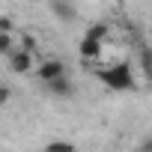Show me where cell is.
Segmentation results:
<instances>
[{"mask_svg": "<svg viewBox=\"0 0 152 152\" xmlns=\"http://www.w3.org/2000/svg\"><path fill=\"white\" fill-rule=\"evenodd\" d=\"M36 75H39V81H45V84H51V81H57V78H66V63L63 60H42L39 63V69H36Z\"/></svg>", "mask_w": 152, "mask_h": 152, "instance_id": "cell-2", "label": "cell"}, {"mask_svg": "<svg viewBox=\"0 0 152 152\" xmlns=\"http://www.w3.org/2000/svg\"><path fill=\"white\" fill-rule=\"evenodd\" d=\"M0 33H3V36H12V33H15V24H12V18H6V15L0 18Z\"/></svg>", "mask_w": 152, "mask_h": 152, "instance_id": "cell-12", "label": "cell"}, {"mask_svg": "<svg viewBox=\"0 0 152 152\" xmlns=\"http://www.w3.org/2000/svg\"><path fill=\"white\" fill-rule=\"evenodd\" d=\"M45 152H75V143H69V140H51L45 146Z\"/></svg>", "mask_w": 152, "mask_h": 152, "instance_id": "cell-9", "label": "cell"}, {"mask_svg": "<svg viewBox=\"0 0 152 152\" xmlns=\"http://www.w3.org/2000/svg\"><path fill=\"white\" fill-rule=\"evenodd\" d=\"M9 63H12V72H18V75H27V72L33 69V57H30L27 51H21V48H15V51L9 54Z\"/></svg>", "mask_w": 152, "mask_h": 152, "instance_id": "cell-3", "label": "cell"}, {"mask_svg": "<svg viewBox=\"0 0 152 152\" xmlns=\"http://www.w3.org/2000/svg\"><path fill=\"white\" fill-rule=\"evenodd\" d=\"M12 51H15V39L0 33V54H12Z\"/></svg>", "mask_w": 152, "mask_h": 152, "instance_id": "cell-11", "label": "cell"}, {"mask_svg": "<svg viewBox=\"0 0 152 152\" xmlns=\"http://www.w3.org/2000/svg\"><path fill=\"white\" fill-rule=\"evenodd\" d=\"M21 51H27V54L33 57V51H36V39H33L30 33H21Z\"/></svg>", "mask_w": 152, "mask_h": 152, "instance_id": "cell-10", "label": "cell"}, {"mask_svg": "<svg viewBox=\"0 0 152 152\" xmlns=\"http://www.w3.org/2000/svg\"><path fill=\"white\" fill-rule=\"evenodd\" d=\"M84 36L102 45V42L110 36V24H104V21H96V24H90V27H87V33H84Z\"/></svg>", "mask_w": 152, "mask_h": 152, "instance_id": "cell-6", "label": "cell"}, {"mask_svg": "<svg viewBox=\"0 0 152 152\" xmlns=\"http://www.w3.org/2000/svg\"><path fill=\"white\" fill-rule=\"evenodd\" d=\"M137 149H140V152H152V134H149V137H143V143H140Z\"/></svg>", "mask_w": 152, "mask_h": 152, "instance_id": "cell-13", "label": "cell"}, {"mask_svg": "<svg viewBox=\"0 0 152 152\" xmlns=\"http://www.w3.org/2000/svg\"><path fill=\"white\" fill-rule=\"evenodd\" d=\"M48 9L60 18V21H75L78 18V9H75V3H63V0H51Z\"/></svg>", "mask_w": 152, "mask_h": 152, "instance_id": "cell-5", "label": "cell"}, {"mask_svg": "<svg viewBox=\"0 0 152 152\" xmlns=\"http://www.w3.org/2000/svg\"><path fill=\"white\" fill-rule=\"evenodd\" d=\"M9 96H12V90H9V87H0V104H6V102H9Z\"/></svg>", "mask_w": 152, "mask_h": 152, "instance_id": "cell-14", "label": "cell"}, {"mask_svg": "<svg viewBox=\"0 0 152 152\" xmlns=\"http://www.w3.org/2000/svg\"><path fill=\"white\" fill-rule=\"evenodd\" d=\"M140 69H143V75H146V81L152 84V45L140 51Z\"/></svg>", "mask_w": 152, "mask_h": 152, "instance_id": "cell-8", "label": "cell"}, {"mask_svg": "<svg viewBox=\"0 0 152 152\" xmlns=\"http://www.w3.org/2000/svg\"><path fill=\"white\" fill-rule=\"evenodd\" d=\"M99 54H102V45L84 36V39H81V57H84V60H87V57L93 60V57H99Z\"/></svg>", "mask_w": 152, "mask_h": 152, "instance_id": "cell-7", "label": "cell"}, {"mask_svg": "<svg viewBox=\"0 0 152 152\" xmlns=\"http://www.w3.org/2000/svg\"><path fill=\"white\" fill-rule=\"evenodd\" d=\"M99 81L113 90V93H125V90H134V72H131V63H113L107 69L99 72Z\"/></svg>", "mask_w": 152, "mask_h": 152, "instance_id": "cell-1", "label": "cell"}, {"mask_svg": "<svg viewBox=\"0 0 152 152\" xmlns=\"http://www.w3.org/2000/svg\"><path fill=\"white\" fill-rule=\"evenodd\" d=\"M45 87H48V93L57 96V99H72V96H75V84H72L69 78H57V81H51V84H45Z\"/></svg>", "mask_w": 152, "mask_h": 152, "instance_id": "cell-4", "label": "cell"}]
</instances>
